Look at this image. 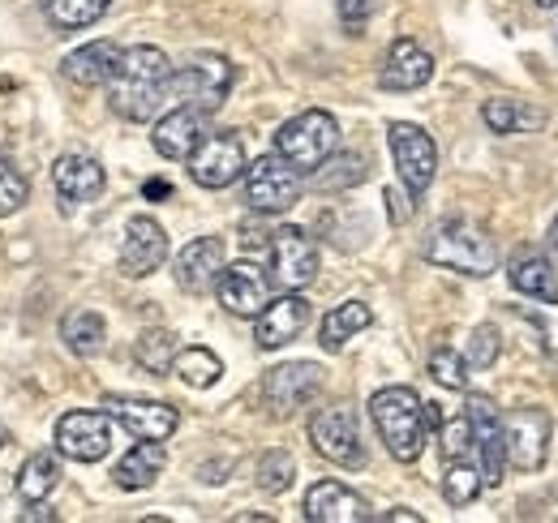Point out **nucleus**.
Segmentation results:
<instances>
[{"label":"nucleus","instance_id":"nucleus-35","mask_svg":"<svg viewBox=\"0 0 558 523\" xmlns=\"http://www.w3.org/2000/svg\"><path fill=\"white\" fill-rule=\"evenodd\" d=\"M356 181H365V159L361 155H331L327 163L314 168V185L318 190H349Z\"/></svg>","mask_w":558,"mask_h":523},{"label":"nucleus","instance_id":"nucleus-39","mask_svg":"<svg viewBox=\"0 0 558 523\" xmlns=\"http://www.w3.org/2000/svg\"><path fill=\"white\" fill-rule=\"evenodd\" d=\"M498 352H502V339H498V330L482 323V327H473L469 335V348H464V361H469V369H489L494 361H498Z\"/></svg>","mask_w":558,"mask_h":523},{"label":"nucleus","instance_id":"nucleus-1","mask_svg":"<svg viewBox=\"0 0 558 523\" xmlns=\"http://www.w3.org/2000/svg\"><path fill=\"white\" fill-rule=\"evenodd\" d=\"M168 77H172V61L150 48V44H138V48H125L117 57V69L108 77V104L121 121H155L159 108L168 104Z\"/></svg>","mask_w":558,"mask_h":523},{"label":"nucleus","instance_id":"nucleus-2","mask_svg":"<svg viewBox=\"0 0 558 523\" xmlns=\"http://www.w3.org/2000/svg\"><path fill=\"white\" fill-rule=\"evenodd\" d=\"M369 421L396 463H417L425 451V403L413 387H383L369 399Z\"/></svg>","mask_w":558,"mask_h":523},{"label":"nucleus","instance_id":"nucleus-47","mask_svg":"<svg viewBox=\"0 0 558 523\" xmlns=\"http://www.w3.org/2000/svg\"><path fill=\"white\" fill-rule=\"evenodd\" d=\"M0 442H4V434H0Z\"/></svg>","mask_w":558,"mask_h":523},{"label":"nucleus","instance_id":"nucleus-19","mask_svg":"<svg viewBox=\"0 0 558 523\" xmlns=\"http://www.w3.org/2000/svg\"><path fill=\"white\" fill-rule=\"evenodd\" d=\"M207 133H210L207 130V112L177 104L168 117H159V121H155V133H150V142H155V150H159L163 159H172V163H185V159L198 150V142H203Z\"/></svg>","mask_w":558,"mask_h":523},{"label":"nucleus","instance_id":"nucleus-42","mask_svg":"<svg viewBox=\"0 0 558 523\" xmlns=\"http://www.w3.org/2000/svg\"><path fill=\"white\" fill-rule=\"evenodd\" d=\"M387 202H391V219H396V223H404V219L413 215V206H404V197L396 194V190H387Z\"/></svg>","mask_w":558,"mask_h":523},{"label":"nucleus","instance_id":"nucleus-40","mask_svg":"<svg viewBox=\"0 0 558 523\" xmlns=\"http://www.w3.org/2000/svg\"><path fill=\"white\" fill-rule=\"evenodd\" d=\"M442 459H464L473 451V434H469V416L460 421H442Z\"/></svg>","mask_w":558,"mask_h":523},{"label":"nucleus","instance_id":"nucleus-10","mask_svg":"<svg viewBox=\"0 0 558 523\" xmlns=\"http://www.w3.org/2000/svg\"><path fill=\"white\" fill-rule=\"evenodd\" d=\"M185 163H190L194 185H203V190H228L236 177H245V163L250 159H245V142L236 133L219 130V133H207Z\"/></svg>","mask_w":558,"mask_h":523},{"label":"nucleus","instance_id":"nucleus-16","mask_svg":"<svg viewBox=\"0 0 558 523\" xmlns=\"http://www.w3.org/2000/svg\"><path fill=\"white\" fill-rule=\"evenodd\" d=\"M318 391H323V365H314V361L279 365V369L267 374V382H263L267 408H271L276 416H292L296 408H305Z\"/></svg>","mask_w":558,"mask_h":523},{"label":"nucleus","instance_id":"nucleus-37","mask_svg":"<svg viewBox=\"0 0 558 523\" xmlns=\"http://www.w3.org/2000/svg\"><path fill=\"white\" fill-rule=\"evenodd\" d=\"M292 481H296V459L288 455V451H267V455L258 459V489L283 494Z\"/></svg>","mask_w":558,"mask_h":523},{"label":"nucleus","instance_id":"nucleus-32","mask_svg":"<svg viewBox=\"0 0 558 523\" xmlns=\"http://www.w3.org/2000/svg\"><path fill=\"white\" fill-rule=\"evenodd\" d=\"M511 288L524 296H537L546 305H558V275L546 258H524L511 266Z\"/></svg>","mask_w":558,"mask_h":523},{"label":"nucleus","instance_id":"nucleus-30","mask_svg":"<svg viewBox=\"0 0 558 523\" xmlns=\"http://www.w3.org/2000/svg\"><path fill=\"white\" fill-rule=\"evenodd\" d=\"M172 374L190 387V391H207L219 382V374H223V361L210 352V348H177V356H172Z\"/></svg>","mask_w":558,"mask_h":523},{"label":"nucleus","instance_id":"nucleus-38","mask_svg":"<svg viewBox=\"0 0 558 523\" xmlns=\"http://www.w3.org/2000/svg\"><path fill=\"white\" fill-rule=\"evenodd\" d=\"M26 197H31V185H26V177L0 155V219H9V215H17L22 206H26Z\"/></svg>","mask_w":558,"mask_h":523},{"label":"nucleus","instance_id":"nucleus-22","mask_svg":"<svg viewBox=\"0 0 558 523\" xmlns=\"http://www.w3.org/2000/svg\"><path fill=\"white\" fill-rule=\"evenodd\" d=\"M52 185H57L61 206L73 210V206L95 202V197L104 194L108 177H104L99 159H90V155H61V159H57V168H52Z\"/></svg>","mask_w":558,"mask_h":523},{"label":"nucleus","instance_id":"nucleus-34","mask_svg":"<svg viewBox=\"0 0 558 523\" xmlns=\"http://www.w3.org/2000/svg\"><path fill=\"white\" fill-rule=\"evenodd\" d=\"M172 356H177V335L172 330H142L138 343H134V361L146 374H168Z\"/></svg>","mask_w":558,"mask_h":523},{"label":"nucleus","instance_id":"nucleus-41","mask_svg":"<svg viewBox=\"0 0 558 523\" xmlns=\"http://www.w3.org/2000/svg\"><path fill=\"white\" fill-rule=\"evenodd\" d=\"M336 9H340V17H344V26L356 31V26L378 9V0H336Z\"/></svg>","mask_w":558,"mask_h":523},{"label":"nucleus","instance_id":"nucleus-27","mask_svg":"<svg viewBox=\"0 0 558 523\" xmlns=\"http://www.w3.org/2000/svg\"><path fill=\"white\" fill-rule=\"evenodd\" d=\"M482 121L489 125V133H529L546 125V112L533 108L529 99H489L482 108Z\"/></svg>","mask_w":558,"mask_h":523},{"label":"nucleus","instance_id":"nucleus-15","mask_svg":"<svg viewBox=\"0 0 558 523\" xmlns=\"http://www.w3.org/2000/svg\"><path fill=\"white\" fill-rule=\"evenodd\" d=\"M215 292H219V305L236 318H258L263 305L271 301V279L254 266V262H232L219 270L215 279Z\"/></svg>","mask_w":558,"mask_h":523},{"label":"nucleus","instance_id":"nucleus-21","mask_svg":"<svg viewBox=\"0 0 558 523\" xmlns=\"http://www.w3.org/2000/svg\"><path fill=\"white\" fill-rule=\"evenodd\" d=\"M301 511H305L310 523H365L369 520L365 498L352 494L349 485H340V481H318V485H310Z\"/></svg>","mask_w":558,"mask_h":523},{"label":"nucleus","instance_id":"nucleus-17","mask_svg":"<svg viewBox=\"0 0 558 523\" xmlns=\"http://www.w3.org/2000/svg\"><path fill=\"white\" fill-rule=\"evenodd\" d=\"M168 262V232L150 219V215H134L125 223V245H121V275L130 279H146Z\"/></svg>","mask_w":558,"mask_h":523},{"label":"nucleus","instance_id":"nucleus-43","mask_svg":"<svg viewBox=\"0 0 558 523\" xmlns=\"http://www.w3.org/2000/svg\"><path fill=\"white\" fill-rule=\"evenodd\" d=\"M142 197H150V202H155V197H172V185H168V181H146V185H142Z\"/></svg>","mask_w":558,"mask_h":523},{"label":"nucleus","instance_id":"nucleus-45","mask_svg":"<svg viewBox=\"0 0 558 523\" xmlns=\"http://www.w3.org/2000/svg\"><path fill=\"white\" fill-rule=\"evenodd\" d=\"M550 245L558 250V215H555V223H550Z\"/></svg>","mask_w":558,"mask_h":523},{"label":"nucleus","instance_id":"nucleus-36","mask_svg":"<svg viewBox=\"0 0 558 523\" xmlns=\"http://www.w3.org/2000/svg\"><path fill=\"white\" fill-rule=\"evenodd\" d=\"M429 378L438 382V387H447V391H464L469 387V361L456 352V348H434L429 352Z\"/></svg>","mask_w":558,"mask_h":523},{"label":"nucleus","instance_id":"nucleus-9","mask_svg":"<svg viewBox=\"0 0 558 523\" xmlns=\"http://www.w3.org/2000/svg\"><path fill=\"white\" fill-rule=\"evenodd\" d=\"M310 442H314V451L327 459V463H340V467H349V472L365 467L361 429H356L352 408H344V403L314 412V421H310Z\"/></svg>","mask_w":558,"mask_h":523},{"label":"nucleus","instance_id":"nucleus-3","mask_svg":"<svg viewBox=\"0 0 558 523\" xmlns=\"http://www.w3.org/2000/svg\"><path fill=\"white\" fill-rule=\"evenodd\" d=\"M425 258L442 270H456V275H473V279H486L498 270V245L486 228H477L473 219H447L429 232V245H425Z\"/></svg>","mask_w":558,"mask_h":523},{"label":"nucleus","instance_id":"nucleus-8","mask_svg":"<svg viewBox=\"0 0 558 523\" xmlns=\"http://www.w3.org/2000/svg\"><path fill=\"white\" fill-rule=\"evenodd\" d=\"M387 142H391V159H396V172H400L404 190L413 197H421L434 185V177H438V146H434V137L421 130V125L391 121Z\"/></svg>","mask_w":558,"mask_h":523},{"label":"nucleus","instance_id":"nucleus-25","mask_svg":"<svg viewBox=\"0 0 558 523\" xmlns=\"http://www.w3.org/2000/svg\"><path fill=\"white\" fill-rule=\"evenodd\" d=\"M163 463H168V451H163V442H138V447H134L130 455H125L121 463H117L112 481H117L121 489L138 494V489H150V485L159 481Z\"/></svg>","mask_w":558,"mask_h":523},{"label":"nucleus","instance_id":"nucleus-31","mask_svg":"<svg viewBox=\"0 0 558 523\" xmlns=\"http://www.w3.org/2000/svg\"><path fill=\"white\" fill-rule=\"evenodd\" d=\"M108 9H112V0H44V13H48V22H52L61 35L95 26Z\"/></svg>","mask_w":558,"mask_h":523},{"label":"nucleus","instance_id":"nucleus-12","mask_svg":"<svg viewBox=\"0 0 558 523\" xmlns=\"http://www.w3.org/2000/svg\"><path fill=\"white\" fill-rule=\"evenodd\" d=\"M108 416L121 421V429L138 442H168L181 425V412L172 403H155V399H125V394H108L104 399Z\"/></svg>","mask_w":558,"mask_h":523},{"label":"nucleus","instance_id":"nucleus-23","mask_svg":"<svg viewBox=\"0 0 558 523\" xmlns=\"http://www.w3.org/2000/svg\"><path fill=\"white\" fill-rule=\"evenodd\" d=\"M223 258H228V250H223L219 236H198V241H190V245L177 254V283H181L185 292L203 296V292L215 288V279H219V270H223Z\"/></svg>","mask_w":558,"mask_h":523},{"label":"nucleus","instance_id":"nucleus-5","mask_svg":"<svg viewBox=\"0 0 558 523\" xmlns=\"http://www.w3.org/2000/svg\"><path fill=\"white\" fill-rule=\"evenodd\" d=\"M232 90V61L219 52H194L185 65L172 69L168 77V99L198 108V112H215Z\"/></svg>","mask_w":558,"mask_h":523},{"label":"nucleus","instance_id":"nucleus-44","mask_svg":"<svg viewBox=\"0 0 558 523\" xmlns=\"http://www.w3.org/2000/svg\"><path fill=\"white\" fill-rule=\"evenodd\" d=\"M383 520H387V523H396V520H400V523H421V515H417V511H404V507H400V511H391V515H383Z\"/></svg>","mask_w":558,"mask_h":523},{"label":"nucleus","instance_id":"nucleus-18","mask_svg":"<svg viewBox=\"0 0 558 523\" xmlns=\"http://www.w3.org/2000/svg\"><path fill=\"white\" fill-rule=\"evenodd\" d=\"M305 327H310V301L301 292H283L279 301H267L263 314L254 318V339L263 352H276L283 343H292Z\"/></svg>","mask_w":558,"mask_h":523},{"label":"nucleus","instance_id":"nucleus-33","mask_svg":"<svg viewBox=\"0 0 558 523\" xmlns=\"http://www.w3.org/2000/svg\"><path fill=\"white\" fill-rule=\"evenodd\" d=\"M482 489H486V476H482L477 463H469V459H447V472H442V498H447L451 507H469V502H477Z\"/></svg>","mask_w":558,"mask_h":523},{"label":"nucleus","instance_id":"nucleus-7","mask_svg":"<svg viewBox=\"0 0 558 523\" xmlns=\"http://www.w3.org/2000/svg\"><path fill=\"white\" fill-rule=\"evenodd\" d=\"M301 172L283 159V155H263L254 163H245V202L258 215H283L288 206L301 202Z\"/></svg>","mask_w":558,"mask_h":523},{"label":"nucleus","instance_id":"nucleus-6","mask_svg":"<svg viewBox=\"0 0 558 523\" xmlns=\"http://www.w3.org/2000/svg\"><path fill=\"white\" fill-rule=\"evenodd\" d=\"M555 421L546 408H515L502 416V455L515 472H537L550 455Z\"/></svg>","mask_w":558,"mask_h":523},{"label":"nucleus","instance_id":"nucleus-28","mask_svg":"<svg viewBox=\"0 0 558 523\" xmlns=\"http://www.w3.org/2000/svg\"><path fill=\"white\" fill-rule=\"evenodd\" d=\"M369 323H374V314H369V305H365V301H344V305H336V309L323 318L318 343H323L327 352H340L352 335H361Z\"/></svg>","mask_w":558,"mask_h":523},{"label":"nucleus","instance_id":"nucleus-24","mask_svg":"<svg viewBox=\"0 0 558 523\" xmlns=\"http://www.w3.org/2000/svg\"><path fill=\"white\" fill-rule=\"evenodd\" d=\"M117 57H121V48L112 39H95V44L70 52L61 73L70 77L73 86H104L112 77V69H117Z\"/></svg>","mask_w":558,"mask_h":523},{"label":"nucleus","instance_id":"nucleus-29","mask_svg":"<svg viewBox=\"0 0 558 523\" xmlns=\"http://www.w3.org/2000/svg\"><path fill=\"white\" fill-rule=\"evenodd\" d=\"M61 339H65V348H70L73 356L90 361V356H99V352H104V343H108V327H104V318H99L95 309H73L70 318L61 323Z\"/></svg>","mask_w":558,"mask_h":523},{"label":"nucleus","instance_id":"nucleus-14","mask_svg":"<svg viewBox=\"0 0 558 523\" xmlns=\"http://www.w3.org/2000/svg\"><path fill=\"white\" fill-rule=\"evenodd\" d=\"M464 416H469V434H473V455L482 459L477 467H482L486 485H498L502 472H507V455H502V412L494 408L489 394H469Z\"/></svg>","mask_w":558,"mask_h":523},{"label":"nucleus","instance_id":"nucleus-46","mask_svg":"<svg viewBox=\"0 0 558 523\" xmlns=\"http://www.w3.org/2000/svg\"><path fill=\"white\" fill-rule=\"evenodd\" d=\"M533 4H537V9H555L558 0H533Z\"/></svg>","mask_w":558,"mask_h":523},{"label":"nucleus","instance_id":"nucleus-26","mask_svg":"<svg viewBox=\"0 0 558 523\" xmlns=\"http://www.w3.org/2000/svg\"><path fill=\"white\" fill-rule=\"evenodd\" d=\"M61 485V451L52 455V451H35V455L22 463V472H17V498L22 502H44V498H52V489Z\"/></svg>","mask_w":558,"mask_h":523},{"label":"nucleus","instance_id":"nucleus-20","mask_svg":"<svg viewBox=\"0 0 558 523\" xmlns=\"http://www.w3.org/2000/svg\"><path fill=\"white\" fill-rule=\"evenodd\" d=\"M429 77H434V57L421 48L417 39H396L387 61H383L378 86L396 90V95H409V90H421Z\"/></svg>","mask_w":558,"mask_h":523},{"label":"nucleus","instance_id":"nucleus-11","mask_svg":"<svg viewBox=\"0 0 558 523\" xmlns=\"http://www.w3.org/2000/svg\"><path fill=\"white\" fill-rule=\"evenodd\" d=\"M271 279L283 292H301L318 279V245L301 228L271 232Z\"/></svg>","mask_w":558,"mask_h":523},{"label":"nucleus","instance_id":"nucleus-4","mask_svg":"<svg viewBox=\"0 0 558 523\" xmlns=\"http://www.w3.org/2000/svg\"><path fill=\"white\" fill-rule=\"evenodd\" d=\"M340 150V125L331 112L310 108L292 121H283L276 133V155H283L296 172H314L318 163H327Z\"/></svg>","mask_w":558,"mask_h":523},{"label":"nucleus","instance_id":"nucleus-13","mask_svg":"<svg viewBox=\"0 0 558 523\" xmlns=\"http://www.w3.org/2000/svg\"><path fill=\"white\" fill-rule=\"evenodd\" d=\"M57 451L77 463H99L112 451V416L108 412H65L57 421Z\"/></svg>","mask_w":558,"mask_h":523}]
</instances>
